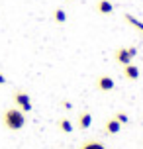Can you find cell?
Wrapping results in <instances>:
<instances>
[{
    "mask_svg": "<svg viewBox=\"0 0 143 149\" xmlns=\"http://www.w3.org/2000/svg\"><path fill=\"white\" fill-rule=\"evenodd\" d=\"M2 124H4V127H8V130L18 132V130H22L24 124H26V116H24V112L20 110V108H8V110L2 114Z\"/></svg>",
    "mask_w": 143,
    "mask_h": 149,
    "instance_id": "6da1fadb",
    "label": "cell"
},
{
    "mask_svg": "<svg viewBox=\"0 0 143 149\" xmlns=\"http://www.w3.org/2000/svg\"><path fill=\"white\" fill-rule=\"evenodd\" d=\"M14 102L24 114H26V112H31V108H33V106H31V98L26 90H16L14 92Z\"/></svg>",
    "mask_w": 143,
    "mask_h": 149,
    "instance_id": "7a4b0ae2",
    "label": "cell"
},
{
    "mask_svg": "<svg viewBox=\"0 0 143 149\" xmlns=\"http://www.w3.org/2000/svg\"><path fill=\"white\" fill-rule=\"evenodd\" d=\"M135 53H137L135 47H129V49H128V47H120V49L116 51V55H114V59L118 61L120 65H124V67H126V65H129V63H131V59L135 57Z\"/></svg>",
    "mask_w": 143,
    "mask_h": 149,
    "instance_id": "3957f363",
    "label": "cell"
},
{
    "mask_svg": "<svg viewBox=\"0 0 143 149\" xmlns=\"http://www.w3.org/2000/svg\"><path fill=\"white\" fill-rule=\"evenodd\" d=\"M96 86H98V90H102V92H108V90H112V88H114V79H112V77H108V74H102V77H98Z\"/></svg>",
    "mask_w": 143,
    "mask_h": 149,
    "instance_id": "277c9868",
    "label": "cell"
},
{
    "mask_svg": "<svg viewBox=\"0 0 143 149\" xmlns=\"http://www.w3.org/2000/svg\"><path fill=\"white\" fill-rule=\"evenodd\" d=\"M104 130H106V134H110V135H114V134H118L121 130V124L118 122L116 118H110L108 122H106V126H104Z\"/></svg>",
    "mask_w": 143,
    "mask_h": 149,
    "instance_id": "5b68a950",
    "label": "cell"
},
{
    "mask_svg": "<svg viewBox=\"0 0 143 149\" xmlns=\"http://www.w3.org/2000/svg\"><path fill=\"white\" fill-rule=\"evenodd\" d=\"M124 77L129 79V81H137V79H139V69H137L135 65H131V63H129V65L124 67Z\"/></svg>",
    "mask_w": 143,
    "mask_h": 149,
    "instance_id": "8992f818",
    "label": "cell"
},
{
    "mask_svg": "<svg viewBox=\"0 0 143 149\" xmlns=\"http://www.w3.org/2000/svg\"><path fill=\"white\" fill-rule=\"evenodd\" d=\"M96 8H98L100 14H112L114 12V4L110 2V0H98Z\"/></svg>",
    "mask_w": 143,
    "mask_h": 149,
    "instance_id": "52a82bcc",
    "label": "cell"
},
{
    "mask_svg": "<svg viewBox=\"0 0 143 149\" xmlns=\"http://www.w3.org/2000/svg\"><path fill=\"white\" fill-rule=\"evenodd\" d=\"M78 126L83 127V130H88L92 126V116L90 112H83L81 116H78Z\"/></svg>",
    "mask_w": 143,
    "mask_h": 149,
    "instance_id": "ba28073f",
    "label": "cell"
},
{
    "mask_svg": "<svg viewBox=\"0 0 143 149\" xmlns=\"http://www.w3.org/2000/svg\"><path fill=\"white\" fill-rule=\"evenodd\" d=\"M81 149H106V147H104V143H100V141H86L81 145Z\"/></svg>",
    "mask_w": 143,
    "mask_h": 149,
    "instance_id": "9c48e42d",
    "label": "cell"
},
{
    "mask_svg": "<svg viewBox=\"0 0 143 149\" xmlns=\"http://www.w3.org/2000/svg\"><path fill=\"white\" fill-rule=\"evenodd\" d=\"M124 18H126V22H129L131 26H135V28H137L139 31H143V22H139V20H135L133 16H129V14H126Z\"/></svg>",
    "mask_w": 143,
    "mask_h": 149,
    "instance_id": "30bf717a",
    "label": "cell"
},
{
    "mask_svg": "<svg viewBox=\"0 0 143 149\" xmlns=\"http://www.w3.org/2000/svg\"><path fill=\"white\" fill-rule=\"evenodd\" d=\"M53 16H55V22H59V24L67 22V14H65V10H63V8H57Z\"/></svg>",
    "mask_w": 143,
    "mask_h": 149,
    "instance_id": "8fae6325",
    "label": "cell"
},
{
    "mask_svg": "<svg viewBox=\"0 0 143 149\" xmlns=\"http://www.w3.org/2000/svg\"><path fill=\"white\" fill-rule=\"evenodd\" d=\"M59 127L63 130V132H67V134H71V132H73V124H71L69 120H65V118L59 122Z\"/></svg>",
    "mask_w": 143,
    "mask_h": 149,
    "instance_id": "7c38bea8",
    "label": "cell"
},
{
    "mask_svg": "<svg viewBox=\"0 0 143 149\" xmlns=\"http://www.w3.org/2000/svg\"><path fill=\"white\" fill-rule=\"evenodd\" d=\"M114 118L118 120L120 124H128V122H129V118H128V116H126V114H124V112H118V114H116Z\"/></svg>",
    "mask_w": 143,
    "mask_h": 149,
    "instance_id": "4fadbf2b",
    "label": "cell"
},
{
    "mask_svg": "<svg viewBox=\"0 0 143 149\" xmlns=\"http://www.w3.org/2000/svg\"><path fill=\"white\" fill-rule=\"evenodd\" d=\"M6 82V79H4V74H0V84H4Z\"/></svg>",
    "mask_w": 143,
    "mask_h": 149,
    "instance_id": "5bb4252c",
    "label": "cell"
}]
</instances>
